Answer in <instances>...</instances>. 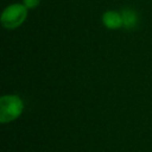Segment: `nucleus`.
<instances>
[{"label":"nucleus","mask_w":152,"mask_h":152,"mask_svg":"<svg viewBox=\"0 0 152 152\" xmlns=\"http://www.w3.org/2000/svg\"><path fill=\"white\" fill-rule=\"evenodd\" d=\"M24 110L23 100L14 94L2 95L0 97V122L8 124L17 120Z\"/></svg>","instance_id":"1"},{"label":"nucleus","mask_w":152,"mask_h":152,"mask_svg":"<svg viewBox=\"0 0 152 152\" xmlns=\"http://www.w3.org/2000/svg\"><path fill=\"white\" fill-rule=\"evenodd\" d=\"M27 7L24 4H12L1 13V24L7 30H14L23 25L27 18Z\"/></svg>","instance_id":"2"},{"label":"nucleus","mask_w":152,"mask_h":152,"mask_svg":"<svg viewBox=\"0 0 152 152\" xmlns=\"http://www.w3.org/2000/svg\"><path fill=\"white\" fill-rule=\"evenodd\" d=\"M102 24L109 30H116L124 26L122 14L116 11H107L102 14Z\"/></svg>","instance_id":"3"},{"label":"nucleus","mask_w":152,"mask_h":152,"mask_svg":"<svg viewBox=\"0 0 152 152\" xmlns=\"http://www.w3.org/2000/svg\"><path fill=\"white\" fill-rule=\"evenodd\" d=\"M122 14V20H124V26L126 28H133L137 23H138V15L133 10L125 8L121 12Z\"/></svg>","instance_id":"4"},{"label":"nucleus","mask_w":152,"mask_h":152,"mask_svg":"<svg viewBox=\"0 0 152 152\" xmlns=\"http://www.w3.org/2000/svg\"><path fill=\"white\" fill-rule=\"evenodd\" d=\"M40 0H23V4L28 8V10H32V8H36L38 5H39Z\"/></svg>","instance_id":"5"}]
</instances>
